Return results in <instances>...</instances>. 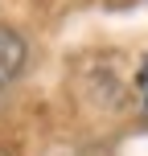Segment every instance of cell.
Returning <instances> with one entry per match:
<instances>
[{"instance_id": "6da1fadb", "label": "cell", "mask_w": 148, "mask_h": 156, "mask_svg": "<svg viewBox=\"0 0 148 156\" xmlns=\"http://www.w3.org/2000/svg\"><path fill=\"white\" fill-rule=\"evenodd\" d=\"M21 66H25V41H21V33H13L8 25H0V90L21 74Z\"/></svg>"}, {"instance_id": "3957f363", "label": "cell", "mask_w": 148, "mask_h": 156, "mask_svg": "<svg viewBox=\"0 0 148 156\" xmlns=\"http://www.w3.org/2000/svg\"><path fill=\"white\" fill-rule=\"evenodd\" d=\"M0 156H13V152H4V148H0Z\"/></svg>"}, {"instance_id": "7a4b0ae2", "label": "cell", "mask_w": 148, "mask_h": 156, "mask_svg": "<svg viewBox=\"0 0 148 156\" xmlns=\"http://www.w3.org/2000/svg\"><path fill=\"white\" fill-rule=\"evenodd\" d=\"M140 90H144V99H140V107H144V111H148V70H144V74H140Z\"/></svg>"}]
</instances>
